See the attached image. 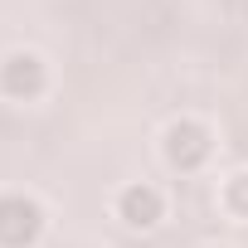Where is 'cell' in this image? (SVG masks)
<instances>
[{"instance_id": "obj_1", "label": "cell", "mask_w": 248, "mask_h": 248, "mask_svg": "<svg viewBox=\"0 0 248 248\" xmlns=\"http://www.w3.org/2000/svg\"><path fill=\"white\" fill-rule=\"evenodd\" d=\"M122 219H127L132 229H151V224L161 219V195H156L151 185L127 190V195H122Z\"/></svg>"}, {"instance_id": "obj_2", "label": "cell", "mask_w": 248, "mask_h": 248, "mask_svg": "<svg viewBox=\"0 0 248 248\" xmlns=\"http://www.w3.org/2000/svg\"><path fill=\"white\" fill-rule=\"evenodd\" d=\"M166 151H170V161L175 166H190V161H200L204 156V132H195V127H170L166 132Z\"/></svg>"}, {"instance_id": "obj_3", "label": "cell", "mask_w": 248, "mask_h": 248, "mask_svg": "<svg viewBox=\"0 0 248 248\" xmlns=\"http://www.w3.org/2000/svg\"><path fill=\"white\" fill-rule=\"evenodd\" d=\"M20 78H25L30 93L44 83V68H39L34 54H10V63H5V83H10V93H20Z\"/></svg>"}]
</instances>
